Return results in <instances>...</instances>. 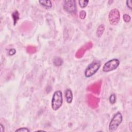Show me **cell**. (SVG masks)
I'll return each mask as SVG.
<instances>
[{
	"mask_svg": "<svg viewBox=\"0 0 132 132\" xmlns=\"http://www.w3.org/2000/svg\"><path fill=\"white\" fill-rule=\"evenodd\" d=\"M63 103V98L62 92L60 90L55 91L53 95L51 106L52 110L56 111L58 110L62 106Z\"/></svg>",
	"mask_w": 132,
	"mask_h": 132,
	"instance_id": "obj_1",
	"label": "cell"
},
{
	"mask_svg": "<svg viewBox=\"0 0 132 132\" xmlns=\"http://www.w3.org/2000/svg\"><path fill=\"white\" fill-rule=\"evenodd\" d=\"M123 120L122 115L120 112H117L114 115L109 124V130L113 132L117 130L118 126L122 123Z\"/></svg>",
	"mask_w": 132,
	"mask_h": 132,
	"instance_id": "obj_2",
	"label": "cell"
},
{
	"mask_svg": "<svg viewBox=\"0 0 132 132\" xmlns=\"http://www.w3.org/2000/svg\"><path fill=\"white\" fill-rule=\"evenodd\" d=\"M101 66L99 61H94L90 64L85 71V76L86 77L89 78L95 74L100 68Z\"/></svg>",
	"mask_w": 132,
	"mask_h": 132,
	"instance_id": "obj_3",
	"label": "cell"
},
{
	"mask_svg": "<svg viewBox=\"0 0 132 132\" xmlns=\"http://www.w3.org/2000/svg\"><path fill=\"white\" fill-rule=\"evenodd\" d=\"M120 65L119 59L114 58L111 59L105 63L103 67V71L104 72H109L116 70Z\"/></svg>",
	"mask_w": 132,
	"mask_h": 132,
	"instance_id": "obj_4",
	"label": "cell"
},
{
	"mask_svg": "<svg viewBox=\"0 0 132 132\" xmlns=\"http://www.w3.org/2000/svg\"><path fill=\"white\" fill-rule=\"evenodd\" d=\"M120 20V14L118 9L115 8L110 11L109 15V21L112 25H116Z\"/></svg>",
	"mask_w": 132,
	"mask_h": 132,
	"instance_id": "obj_5",
	"label": "cell"
},
{
	"mask_svg": "<svg viewBox=\"0 0 132 132\" xmlns=\"http://www.w3.org/2000/svg\"><path fill=\"white\" fill-rule=\"evenodd\" d=\"M63 7L64 10L69 14H76L77 13L76 5L74 0L65 1Z\"/></svg>",
	"mask_w": 132,
	"mask_h": 132,
	"instance_id": "obj_6",
	"label": "cell"
},
{
	"mask_svg": "<svg viewBox=\"0 0 132 132\" xmlns=\"http://www.w3.org/2000/svg\"><path fill=\"white\" fill-rule=\"evenodd\" d=\"M93 44L91 42H88L82 46L80 49H79L76 53L75 57L77 58H81L84 55L85 53L87 50L92 48Z\"/></svg>",
	"mask_w": 132,
	"mask_h": 132,
	"instance_id": "obj_7",
	"label": "cell"
},
{
	"mask_svg": "<svg viewBox=\"0 0 132 132\" xmlns=\"http://www.w3.org/2000/svg\"><path fill=\"white\" fill-rule=\"evenodd\" d=\"M88 104L89 106L92 109H96L98 106V104L100 102V99L91 94H89L87 98Z\"/></svg>",
	"mask_w": 132,
	"mask_h": 132,
	"instance_id": "obj_8",
	"label": "cell"
},
{
	"mask_svg": "<svg viewBox=\"0 0 132 132\" xmlns=\"http://www.w3.org/2000/svg\"><path fill=\"white\" fill-rule=\"evenodd\" d=\"M101 85V83L99 82L92 84L91 86H89L88 88H90V90L93 92L94 93L99 94H100V92Z\"/></svg>",
	"mask_w": 132,
	"mask_h": 132,
	"instance_id": "obj_9",
	"label": "cell"
},
{
	"mask_svg": "<svg viewBox=\"0 0 132 132\" xmlns=\"http://www.w3.org/2000/svg\"><path fill=\"white\" fill-rule=\"evenodd\" d=\"M65 98L68 104H71L73 101V93L71 89H68L65 91Z\"/></svg>",
	"mask_w": 132,
	"mask_h": 132,
	"instance_id": "obj_10",
	"label": "cell"
},
{
	"mask_svg": "<svg viewBox=\"0 0 132 132\" xmlns=\"http://www.w3.org/2000/svg\"><path fill=\"white\" fill-rule=\"evenodd\" d=\"M105 31V26L104 24H101L100 25L97 29V32H96V35L99 38L101 37L102 35L103 34Z\"/></svg>",
	"mask_w": 132,
	"mask_h": 132,
	"instance_id": "obj_11",
	"label": "cell"
},
{
	"mask_svg": "<svg viewBox=\"0 0 132 132\" xmlns=\"http://www.w3.org/2000/svg\"><path fill=\"white\" fill-rule=\"evenodd\" d=\"M12 18L14 21V25H15L17 23L18 20L20 19V15H19V13L18 10H15V11H14L13 13Z\"/></svg>",
	"mask_w": 132,
	"mask_h": 132,
	"instance_id": "obj_12",
	"label": "cell"
},
{
	"mask_svg": "<svg viewBox=\"0 0 132 132\" xmlns=\"http://www.w3.org/2000/svg\"><path fill=\"white\" fill-rule=\"evenodd\" d=\"M39 3L40 5L46 8H51L52 7V3L51 1H39Z\"/></svg>",
	"mask_w": 132,
	"mask_h": 132,
	"instance_id": "obj_13",
	"label": "cell"
},
{
	"mask_svg": "<svg viewBox=\"0 0 132 132\" xmlns=\"http://www.w3.org/2000/svg\"><path fill=\"white\" fill-rule=\"evenodd\" d=\"M53 64L56 67H60L63 64V60L59 57H55L53 61Z\"/></svg>",
	"mask_w": 132,
	"mask_h": 132,
	"instance_id": "obj_14",
	"label": "cell"
},
{
	"mask_svg": "<svg viewBox=\"0 0 132 132\" xmlns=\"http://www.w3.org/2000/svg\"><path fill=\"white\" fill-rule=\"evenodd\" d=\"M89 3V1L88 0H81V1H79L78 3L79 5L82 8H84L88 5Z\"/></svg>",
	"mask_w": 132,
	"mask_h": 132,
	"instance_id": "obj_15",
	"label": "cell"
},
{
	"mask_svg": "<svg viewBox=\"0 0 132 132\" xmlns=\"http://www.w3.org/2000/svg\"><path fill=\"white\" fill-rule=\"evenodd\" d=\"M37 50L36 47L33 46H29L27 48H26V51L29 53H34L36 52Z\"/></svg>",
	"mask_w": 132,
	"mask_h": 132,
	"instance_id": "obj_16",
	"label": "cell"
},
{
	"mask_svg": "<svg viewBox=\"0 0 132 132\" xmlns=\"http://www.w3.org/2000/svg\"><path fill=\"white\" fill-rule=\"evenodd\" d=\"M116 95L115 94H112L109 98L110 102L112 104H114L116 102Z\"/></svg>",
	"mask_w": 132,
	"mask_h": 132,
	"instance_id": "obj_17",
	"label": "cell"
},
{
	"mask_svg": "<svg viewBox=\"0 0 132 132\" xmlns=\"http://www.w3.org/2000/svg\"><path fill=\"white\" fill-rule=\"evenodd\" d=\"M123 19L125 23H128L131 20V17L128 14H124L123 16Z\"/></svg>",
	"mask_w": 132,
	"mask_h": 132,
	"instance_id": "obj_18",
	"label": "cell"
},
{
	"mask_svg": "<svg viewBox=\"0 0 132 132\" xmlns=\"http://www.w3.org/2000/svg\"><path fill=\"white\" fill-rule=\"evenodd\" d=\"M15 131L16 132H17H17L18 131H19V132H22H22H29V131H30V130L26 127H21V128H19L16 129L15 130Z\"/></svg>",
	"mask_w": 132,
	"mask_h": 132,
	"instance_id": "obj_19",
	"label": "cell"
},
{
	"mask_svg": "<svg viewBox=\"0 0 132 132\" xmlns=\"http://www.w3.org/2000/svg\"><path fill=\"white\" fill-rule=\"evenodd\" d=\"M79 16H80V18L81 19H82V20L86 18V11H84V10L81 11L80 13V14H79Z\"/></svg>",
	"mask_w": 132,
	"mask_h": 132,
	"instance_id": "obj_20",
	"label": "cell"
},
{
	"mask_svg": "<svg viewBox=\"0 0 132 132\" xmlns=\"http://www.w3.org/2000/svg\"><path fill=\"white\" fill-rule=\"evenodd\" d=\"M16 51L15 49H11L9 50L8 54L9 56H12L15 55L16 54Z\"/></svg>",
	"mask_w": 132,
	"mask_h": 132,
	"instance_id": "obj_21",
	"label": "cell"
},
{
	"mask_svg": "<svg viewBox=\"0 0 132 132\" xmlns=\"http://www.w3.org/2000/svg\"><path fill=\"white\" fill-rule=\"evenodd\" d=\"M126 3L127 7L129 9H132V1H131V0H128V1H126Z\"/></svg>",
	"mask_w": 132,
	"mask_h": 132,
	"instance_id": "obj_22",
	"label": "cell"
},
{
	"mask_svg": "<svg viewBox=\"0 0 132 132\" xmlns=\"http://www.w3.org/2000/svg\"><path fill=\"white\" fill-rule=\"evenodd\" d=\"M0 127H1V132L4 131V130H5L4 126L3 125V124L2 123H1V124H0Z\"/></svg>",
	"mask_w": 132,
	"mask_h": 132,
	"instance_id": "obj_23",
	"label": "cell"
}]
</instances>
